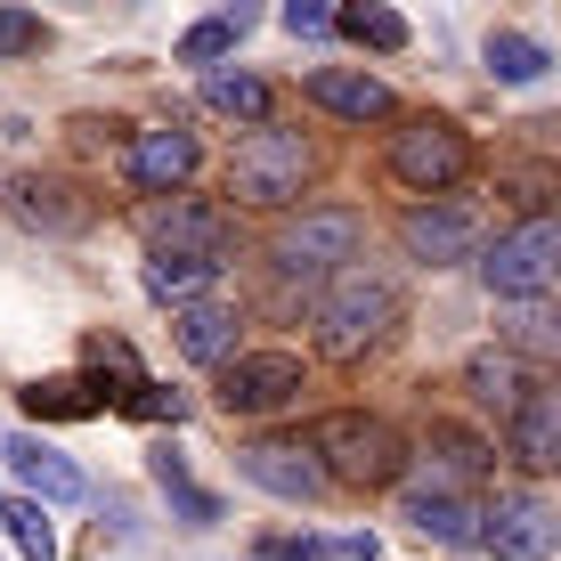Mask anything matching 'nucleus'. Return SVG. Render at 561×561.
<instances>
[{
	"mask_svg": "<svg viewBox=\"0 0 561 561\" xmlns=\"http://www.w3.org/2000/svg\"><path fill=\"white\" fill-rule=\"evenodd\" d=\"M90 375H114V382H139V358H130V342L123 334H90Z\"/></svg>",
	"mask_w": 561,
	"mask_h": 561,
	"instance_id": "nucleus-30",
	"label": "nucleus"
},
{
	"mask_svg": "<svg viewBox=\"0 0 561 561\" xmlns=\"http://www.w3.org/2000/svg\"><path fill=\"white\" fill-rule=\"evenodd\" d=\"M171 334H180V351L196 366H228V358H237V309H228V301H180Z\"/></svg>",
	"mask_w": 561,
	"mask_h": 561,
	"instance_id": "nucleus-16",
	"label": "nucleus"
},
{
	"mask_svg": "<svg viewBox=\"0 0 561 561\" xmlns=\"http://www.w3.org/2000/svg\"><path fill=\"white\" fill-rule=\"evenodd\" d=\"M301 391V358L294 351H237L220 366V408L228 415H277Z\"/></svg>",
	"mask_w": 561,
	"mask_h": 561,
	"instance_id": "nucleus-8",
	"label": "nucleus"
},
{
	"mask_svg": "<svg viewBox=\"0 0 561 561\" xmlns=\"http://www.w3.org/2000/svg\"><path fill=\"white\" fill-rule=\"evenodd\" d=\"M408 529L439 537V546H480V505H463L456 489H415L408 496Z\"/></svg>",
	"mask_w": 561,
	"mask_h": 561,
	"instance_id": "nucleus-19",
	"label": "nucleus"
},
{
	"mask_svg": "<svg viewBox=\"0 0 561 561\" xmlns=\"http://www.w3.org/2000/svg\"><path fill=\"white\" fill-rule=\"evenodd\" d=\"M432 448L448 456V480H463V472H480V463H489V448H480L472 432H456V423H432Z\"/></svg>",
	"mask_w": 561,
	"mask_h": 561,
	"instance_id": "nucleus-28",
	"label": "nucleus"
},
{
	"mask_svg": "<svg viewBox=\"0 0 561 561\" xmlns=\"http://www.w3.org/2000/svg\"><path fill=\"white\" fill-rule=\"evenodd\" d=\"M505 187H513V204H529V211H537V204H553V196H561V171H553V163H520Z\"/></svg>",
	"mask_w": 561,
	"mask_h": 561,
	"instance_id": "nucleus-32",
	"label": "nucleus"
},
{
	"mask_svg": "<svg viewBox=\"0 0 561 561\" xmlns=\"http://www.w3.org/2000/svg\"><path fill=\"white\" fill-rule=\"evenodd\" d=\"M237 472L253 480V489L285 496V505H309V496L334 489L325 463H318V448H294V439H253V448H237Z\"/></svg>",
	"mask_w": 561,
	"mask_h": 561,
	"instance_id": "nucleus-9",
	"label": "nucleus"
},
{
	"mask_svg": "<svg viewBox=\"0 0 561 561\" xmlns=\"http://www.w3.org/2000/svg\"><path fill=\"white\" fill-rule=\"evenodd\" d=\"M325 561H382V546H375V537H334Z\"/></svg>",
	"mask_w": 561,
	"mask_h": 561,
	"instance_id": "nucleus-35",
	"label": "nucleus"
},
{
	"mask_svg": "<svg viewBox=\"0 0 561 561\" xmlns=\"http://www.w3.org/2000/svg\"><path fill=\"white\" fill-rule=\"evenodd\" d=\"M309 99L325 114H342V123H382V114H391V90H382L375 73H351V66H318L309 73Z\"/></svg>",
	"mask_w": 561,
	"mask_h": 561,
	"instance_id": "nucleus-15",
	"label": "nucleus"
},
{
	"mask_svg": "<svg viewBox=\"0 0 561 561\" xmlns=\"http://www.w3.org/2000/svg\"><path fill=\"white\" fill-rule=\"evenodd\" d=\"M204 99L220 114H244V123H268V82H253V73H211Z\"/></svg>",
	"mask_w": 561,
	"mask_h": 561,
	"instance_id": "nucleus-26",
	"label": "nucleus"
},
{
	"mask_svg": "<svg viewBox=\"0 0 561 561\" xmlns=\"http://www.w3.org/2000/svg\"><path fill=\"white\" fill-rule=\"evenodd\" d=\"M277 16H285V33H294V42H318V33L334 25V9H325V0H277Z\"/></svg>",
	"mask_w": 561,
	"mask_h": 561,
	"instance_id": "nucleus-33",
	"label": "nucleus"
},
{
	"mask_svg": "<svg viewBox=\"0 0 561 561\" xmlns=\"http://www.w3.org/2000/svg\"><path fill=\"white\" fill-rule=\"evenodd\" d=\"M472 139L448 123V114H408V123L391 130V180L415 187V196H439V187L472 180Z\"/></svg>",
	"mask_w": 561,
	"mask_h": 561,
	"instance_id": "nucleus-3",
	"label": "nucleus"
},
{
	"mask_svg": "<svg viewBox=\"0 0 561 561\" xmlns=\"http://www.w3.org/2000/svg\"><path fill=\"white\" fill-rule=\"evenodd\" d=\"M261 561H325V546H318V537H268Z\"/></svg>",
	"mask_w": 561,
	"mask_h": 561,
	"instance_id": "nucleus-34",
	"label": "nucleus"
},
{
	"mask_svg": "<svg viewBox=\"0 0 561 561\" xmlns=\"http://www.w3.org/2000/svg\"><path fill=\"white\" fill-rule=\"evenodd\" d=\"M187 171H196V130L163 123L130 139V187L139 196H171V187H187Z\"/></svg>",
	"mask_w": 561,
	"mask_h": 561,
	"instance_id": "nucleus-11",
	"label": "nucleus"
},
{
	"mask_svg": "<svg viewBox=\"0 0 561 561\" xmlns=\"http://www.w3.org/2000/svg\"><path fill=\"white\" fill-rule=\"evenodd\" d=\"M472 211H432V204H415L408 220H399V244H408V253L423 261V268H448V261H463L472 253Z\"/></svg>",
	"mask_w": 561,
	"mask_h": 561,
	"instance_id": "nucleus-13",
	"label": "nucleus"
},
{
	"mask_svg": "<svg viewBox=\"0 0 561 561\" xmlns=\"http://www.w3.org/2000/svg\"><path fill=\"white\" fill-rule=\"evenodd\" d=\"M399 309L408 301H399V285L382 277V268H358V261L334 268V285H325V301H318V351L342 358V366L366 358L399 325Z\"/></svg>",
	"mask_w": 561,
	"mask_h": 561,
	"instance_id": "nucleus-1",
	"label": "nucleus"
},
{
	"mask_svg": "<svg viewBox=\"0 0 561 561\" xmlns=\"http://www.w3.org/2000/svg\"><path fill=\"white\" fill-rule=\"evenodd\" d=\"M553 57L529 42V33H489V73L496 82H537V73H546Z\"/></svg>",
	"mask_w": 561,
	"mask_h": 561,
	"instance_id": "nucleus-24",
	"label": "nucleus"
},
{
	"mask_svg": "<svg viewBox=\"0 0 561 561\" xmlns=\"http://www.w3.org/2000/svg\"><path fill=\"white\" fill-rule=\"evenodd\" d=\"M114 408H123V415H139V423H180V415H187V399L139 375V382H123V391H114Z\"/></svg>",
	"mask_w": 561,
	"mask_h": 561,
	"instance_id": "nucleus-27",
	"label": "nucleus"
},
{
	"mask_svg": "<svg viewBox=\"0 0 561 561\" xmlns=\"http://www.w3.org/2000/svg\"><path fill=\"white\" fill-rule=\"evenodd\" d=\"M0 456H9V472H16V480H25V496H42V505H82V496H90L82 463H66V456L49 448V439H33V432H16Z\"/></svg>",
	"mask_w": 561,
	"mask_h": 561,
	"instance_id": "nucleus-12",
	"label": "nucleus"
},
{
	"mask_svg": "<svg viewBox=\"0 0 561 561\" xmlns=\"http://www.w3.org/2000/svg\"><path fill=\"white\" fill-rule=\"evenodd\" d=\"M334 25L351 33V42H366V49H408V16L382 9V0H342Z\"/></svg>",
	"mask_w": 561,
	"mask_h": 561,
	"instance_id": "nucleus-22",
	"label": "nucleus"
},
{
	"mask_svg": "<svg viewBox=\"0 0 561 561\" xmlns=\"http://www.w3.org/2000/svg\"><path fill=\"white\" fill-rule=\"evenodd\" d=\"M366 244V220L358 211H301V220L277 228V244H268V261L285 268V277H325V268H351Z\"/></svg>",
	"mask_w": 561,
	"mask_h": 561,
	"instance_id": "nucleus-6",
	"label": "nucleus"
},
{
	"mask_svg": "<svg viewBox=\"0 0 561 561\" xmlns=\"http://www.w3.org/2000/svg\"><path fill=\"white\" fill-rule=\"evenodd\" d=\"M309 448H318L334 489H391V480L408 472V439H399L382 415H358V408L309 423Z\"/></svg>",
	"mask_w": 561,
	"mask_h": 561,
	"instance_id": "nucleus-2",
	"label": "nucleus"
},
{
	"mask_svg": "<svg viewBox=\"0 0 561 561\" xmlns=\"http://www.w3.org/2000/svg\"><path fill=\"white\" fill-rule=\"evenodd\" d=\"M237 49V25H228V16H211V25H196L180 42V66H211V57H228Z\"/></svg>",
	"mask_w": 561,
	"mask_h": 561,
	"instance_id": "nucleus-31",
	"label": "nucleus"
},
{
	"mask_svg": "<svg viewBox=\"0 0 561 561\" xmlns=\"http://www.w3.org/2000/svg\"><path fill=\"white\" fill-rule=\"evenodd\" d=\"M0 529L16 537V553H25V561H57V537H49V520H42V496H16V505H0Z\"/></svg>",
	"mask_w": 561,
	"mask_h": 561,
	"instance_id": "nucleus-25",
	"label": "nucleus"
},
{
	"mask_svg": "<svg viewBox=\"0 0 561 561\" xmlns=\"http://www.w3.org/2000/svg\"><path fill=\"white\" fill-rule=\"evenodd\" d=\"M301 180H309V139L285 130V123H261L253 139L237 147V163H228V187H237L244 204H268V211L294 204Z\"/></svg>",
	"mask_w": 561,
	"mask_h": 561,
	"instance_id": "nucleus-5",
	"label": "nucleus"
},
{
	"mask_svg": "<svg viewBox=\"0 0 561 561\" xmlns=\"http://www.w3.org/2000/svg\"><path fill=\"white\" fill-rule=\"evenodd\" d=\"M147 472H154V489H163L171 505H180L187 529H211V520H220V496H204L196 480H187V463L171 456V448H154V456H147Z\"/></svg>",
	"mask_w": 561,
	"mask_h": 561,
	"instance_id": "nucleus-21",
	"label": "nucleus"
},
{
	"mask_svg": "<svg viewBox=\"0 0 561 561\" xmlns=\"http://www.w3.org/2000/svg\"><path fill=\"white\" fill-rule=\"evenodd\" d=\"M73 187L57 180H16V211H25L33 228H90V204H66Z\"/></svg>",
	"mask_w": 561,
	"mask_h": 561,
	"instance_id": "nucleus-23",
	"label": "nucleus"
},
{
	"mask_svg": "<svg viewBox=\"0 0 561 561\" xmlns=\"http://www.w3.org/2000/svg\"><path fill=\"white\" fill-rule=\"evenodd\" d=\"M513 456L529 463V472H561V382H546V391L520 399V415H513Z\"/></svg>",
	"mask_w": 561,
	"mask_h": 561,
	"instance_id": "nucleus-14",
	"label": "nucleus"
},
{
	"mask_svg": "<svg viewBox=\"0 0 561 561\" xmlns=\"http://www.w3.org/2000/svg\"><path fill=\"white\" fill-rule=\"evenodd\" d=\"M561 277V220H520L513 237H496L489 253H480V285L489 294H505V301H537L546 285Z\"/></svg>",
	"mask_w": 561,
	"mask_h": 561,
	"instance_id": "nucleus-4",
	"label": "nucleus"
},
{
	"mask_svg": "<svg viewBox=\"0 0 561 561\" xmlns=\"http://www.w3.org/2000/svg\"><path fill=\"white\" fill-rule=\"evenodd\" d=\"M139 237H147V253H204V261L237 253V220L211 211V204H187L180 187L154 196V204H139Z\"/></svg>",
	"mask_w": 561,
	"mask_h": 561,
	"instance_id": "nucleus-7",
	"label": "nucleus"
},
{
	"mask_svg": "<svg viewBox=\"0 0 561 561\" xmlns=\"http://www.w3.org/2000/svg\"><path fill=\"white\" fill-rule=\"evenodd\" d=\"M463 391H472V408L489 415H520V399H529V375H520V351H480L472 366H463Z\"/></svg>",
	"mask_w": 561,
	"mask_h": 561,
	"instance_id": "nucleus-18",
	"label": "nucleus"
},
{
	"mask_svg": "<svg viewBox=\"0 0 561 561\" xmlns=\"http://www.w3.org/2000/svg\"><path fill=\"white\" fill-rule=\"evenodd\" d=\"M42 42H49V33H42L33 9H0V66H9V57H33Z\"/></svg>",
	"mask_w": 561,
	"mask_h": 561,
	"instance_id": "nucleus-29",
	"label": "nucleus"
},
{
	"mask_svg": "<svg viewBox=\"0 0 561 561\" xmlns=\"http://www.w3.org/2000/svg\"><path fill=\"white\" fill-rule=\"evenodd\" d=\"M139 277H147V294H154V301H196L204 285L220 277V261H204V253H154Z\"/></svg>",
	"mask_w": 561,
	"mask_h": 561,
	"instance_id": "nucleus-20",
	"label": "nucleus"
},
{
	"mask_svg": "<svg viewBox=\"0 0 561 561\" xmlns=\"http://www.w3.org/2000/svg\"><path fill=\"white\" fill-rule=\"evenodd\" d=\"M220 16H228V25H237V33H244V25H253V16H261V0H228Z\"/></svg>",
	"mask_w": 561,
	"mask_h": 561,
	"instance_id": "nucleus-36",
	"label": "nucleus"
},
{
	"mask_svg": "<svg viewBox=\"0 0 561 561\" xmlns=\"http://www.w3.org/2000/svg\"><path fill=\"white\" fill-rule=\"evenodd\" d=\"M25 408L42 423H90V415L114 408V391L90 382V375H42V382H25Z\"/></svg>",
	"mask_w": 561,
	"mask_h": 561,
	"instance_id": "nucleus-17",
	"label": "nucleus"
},
{
	"mask_svg": "<svg viewBox=\"0 0 561 561\" xmlns=\"http://www.w3.org/2000/svg\"><path fill=\"white\" fill-rule=\"evenodd\" d=\"M480 546L496 561H546L553 553V513L537 505V496H496V505L480 513Z\"/></svg>",
	"mask_w": 561,
	"mask_h": 561,
	"instance_id": "nucleus-10",
	"label": "nucleus"
}]
</instances>
